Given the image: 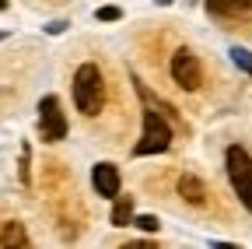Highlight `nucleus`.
Listing matches in <instances>:
<instances>
[{
	"label": "nucleus",
	"mask_w": 252,
	"mask_h": 249,
	"mask_svg": "<svg viewBox=\"0 0 252 249\" xmlns=\"http://www.w3.org/2000/svg\"><path fill=\"white\" fill-rule=\"evenodd\" d=\"M112 225L116 228L133 225V200L130 197H116V204H112Z\"/></svg>",
	"instance_id": "nucleus-9"
},
{
	"label": "nucleus",
	"mask_w": 252,
	"mask_h": 249,
	"mask_svg": "<svg viewBox=\"0 0 252 249\" xmlns=\"http://www.w3.org/2000/svg\"><path fill=\"white\" fill-rule=\"evenodd\" d=\"M231 60H235V67H242V71L252 77V53H249V49L235 46V49H231Z\"/></svg>",
	"instance_id": "nucleus-11"
},
{
	"label": "nucleus",
	"mask_w": 252,
	"mask_h": 249,
	"mask_svg": "<svg viewBox=\"0 0 252 249\" xmlns=\"http://www.w3.org/2000/svg\"><path fill=\"white\" fill-rule=\"evenodd\" d=\"M91 186H94V193H98V197L116 200L119 197V169L112 162H98L91 169Z\"/></svg>",
	"instance_id": "nucleus-6"
},
{
	"label": "nucleus",
	"mask_w": 252,
	"mask_h": 249,
	"mask_svg": "<svg viewBox=\"0 0 252 249\" xmlns=\"http://www.w3.org/2000/svg\"><path fill=\"white\" fill-rule=\"evenodd\" d=\"M224 165H228V179H231V186H235L238 200H242V204L249 207V214H252V158H249V151L238 147V144H231L228 154H224Z\"/></svg>",
	"instance_id": "nucleus-2"
},
{
	"label": "nucleus",
	"mask_w": 252,
	"mask_h": 249,
	"mask_svg": "<svg viewBox=\"0 0 252 249\" xmlns=\"http://www.w3.org/2000/svg\"><path fill=\"white\" fill-rule=\"evenodd\" d=\"M172 81L186 91H196L203 74H200V60L193 56V49H175L172 56Z\"/></svg>",
	"instance_id": "nucleus-5"
},
{
	"label": "nucleus",
	"mask_w": 252,
	"mask_h": 249,
	"mask_svg": "<svg viewBox=\"0 0 252 249\" xmlns=\"http://www.w3.org/2000/svg\"><path fill=\"white\" fill-rule=\"evenodd\" d=\"M0 246H28L25 225H21V221H7L4 232H0Z\"/></svg>",
	"instance_id": "nucleus-10"
},
{
	"label": "nucleus",
	"mask_w": 252,
	"mask_h": 249,
	"mask_svg": "<svg viewBox=\"0 0 252 249\" xmlns=\"http://www.w3.org/2000/svg\"><path fill=\"white\" fill-rule=\"evenodd\" d=\"M179 197L186 204H193V207H203L207 204V190H203V182L196 176H182L179 179Z\"/></svg>",
	"instance_id": "nucleus-7"
},
{
	"label": "nucleus",
	"mask_w": 252,
	"mask_h": 249,
	"mask_svg": "<svg viewBox=\"0 0 252 249\" xmlns=\"http://www.w3.org/2000/svg\"><path fill=\"white\" fill-rule=\"evenodd\" d=\"M168 147H172V127L165 123V116L154 109H144V134H140V144L133 147V154H161Z\"/></svg>",
	"instance_id": "nucleus-3"
},
{
	"label": "nucleus",
	"mask_w": 252,
	"mask_h": 249,
	"mask_svg": "<svg viewBox=\"0 0 252 249\" xmlns=\"http://www.w3.org/2000/svg\"><path fill=\"white\" fill-rule=\"evenodd\" d=\"M39 134H42V141H63L67 137V116L60 109V99H53V95H46L39 102Z\"/></svg>",
	"instance_id": "nucleus-4"
},
{
	"label": "nucleus",
	"mask_w": 252,
	"mask_h": 249,
	"mask_svg": "<svg viewBox=\"0 0 252 249\" xmlns=\"http://www.w3.org/2000/svg\"><path fill=\"white\" fill-rule=\"evenodd\" d=\"M214 14H224V18H249L252 14V0H207Z\"/></svg>",
	"instance_id": "nucleus-8"
},
{
	"label": "nucleus",
	"mask_w": 252,
	"mask_h": 249,
	"mask_svg": "<svg viewBox=\"0 0 252 249\" xmlns=\"http://www.w3.org/2000/svg\"><path fill=\"white\" fill-rule=\"evenodd\" d=\"M94 18H98V21H119L123 11H119V7H98V11H94Z\"/></svg>",
	"instance_id": "nucleus-13"
},
{
	"label": "nucleus",
	"mask_w": 252,
	"mask_h": 249,
	"mask_svg": "<svg viewBox=\"0 0 252 249\" xmlns=\"http://www.w3.org/2000/svg\"><path fill=\"white\" fill-rule=\"evenodd\" d=\"M74 102L84 116H98L105 106V81L94 64H81L74 74Z\"/></svg>",
	"instance_id": "nucleus-1"
},
{
	"label": "nucleus",
	"mask_w": 252,
	"mask_h": 249,
	"mask_svg": "<svg viewBox=\"0 0 252 249\" xmlns=\"http://www.w3.org/2000/svg\"><path fill=\"white\" fill-rule=\"evenodd\" d=\"M133 225L144 228V232H158V228H161V221H158L154 214H137V217H133Z\"/></svg>",
	"instance_id": "nucleus-12"
}]
</instances>
